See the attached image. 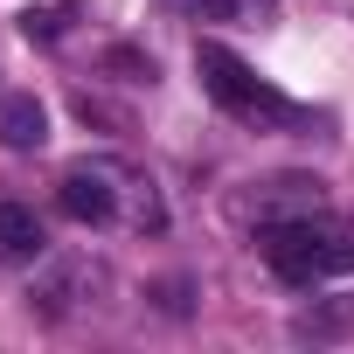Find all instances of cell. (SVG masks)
Listing matches in <instances>:
<instances>
[{
  "mask_svg": "<svg viewBox=\"0 0 354 354\" xmlns=\"http://www.w3.org/2000/svg\"><path fill=\"white\" fill-rule=\"evenodd\" d=\"M195 77H202V91L216 97V111H230L236 125H257V132H306L313 125V111L306 104H292L271 77H257L236 49H223V42H195Z\"/></svg>",
  "mask_w": 354,
  "mask_h": 354,
  "instance_id": "obj_3",
  "label": "cell"
},
{
  "mask_svg": "<svg viewBox=\"0 0 354 354\" xmlns=\"http://www.w3.org/2000/svg\"><path fill=\"white\" fill-rule=\"evenodd\" d=\"M195 15L209 21H236V28H271L278 21V0H188Z\"/></svg>",
  "mask_w": 354,
  "mask_h": 354,
  "instance_id": "obj_7",
  "label": "cell"
},
{
  "mask_svg": "<svg viewBox=\"0 0 354 354\" xmlns=\"http://www.w3.org/2000/svg\"><path fill=\"white\" fill-rule=\"evenodd\" d=\"M257 257L292 292H313L326 278H354V216H333L319 202L271 216V223H257Z\"/></svg>",
  "mask_w": 354,
  "mask_h": 354,
  "instance_id": "obj_2",
  "label": "cell"
},
{
  "mask_svg": "<svg viewBox=\"0 0 354 354\" xmlns=\"http://www.w3.org/2000/svg\"><path fill=\"white\" fill-rule=\"evenodd\" d=\"M0 146L8 153H42L49 146V104L35 91H8L0 97Z\"/></svg>",
  "mask_w": 354,
  "mask_h": 354,
  "instance_id": "obj_5",
  "label": "cell"
},
{
  "mask_svg": "<svg viewBox=\"0 0 354 354\" xmlns=\"http://www.w3.org/2000/svg\"><path fill=\"white\" fill-rule=\"evenodd\" d=\"M49 257V223L28 202H0V264H42Z\"/></svg>",
  "mask_w": 354,
  "mask_h": 354,
  "instance_id": "obj_6",
  "label": "cell"
},
{
  "mask_svg": "<svg viewBox=\"0 0 354 354\" xmlns=\"http://www.w3.org/2000/svg\"><path fill=\"white\" fill-rule=\"evenodd\" d=\"M104 292V264L97 257H42L35 264V285H28V306H42L49 319H63V313H77L84 299H97Z\"/></svg>",
  "mask_w": 354,
  "mask_h": 354,
  "instance_id": "obj_4",
  "label": "cell"
},
{
  "mask_svg": "<svg viewBox=\"0 0 354 354\" xmlns=\"http://www.w3.org/2000/svg\"><path fill=\"white\" fill-rule=\"evenodd\" d=\"M63 21H70V0H63V8H28V15H21V35H28V42H56Z\"/></svg>",
  "mask_w": 354,
  "mask_h": 354,
  "instance_id": "obj_8",
  "label": "cell"
},
{
  "mask_svg": "<svg viewBox=\"0 0 354 354\" xmlns=\"http://www.w3.org/2000/svg\"><path fill=\"white\" fill-rule=\"evenodd\" d=\"M56 209L84 230H167V202L153 188V174L125 167V160H77L63 167V181H56Z\"/></svg>",
  "mask_w": 354,
  "mask_h": 354,
  "instance_id": "obj_1",
  "label": "cell"
}]
</instances>
